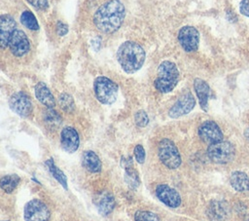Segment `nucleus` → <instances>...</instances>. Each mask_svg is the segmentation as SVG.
I'll list each match as a JSON object with an SVG mask.
<instances>
[{"label":"nucleus","instance_id":"nucleus-1","mask_svg":"<svg viewBox=\"0 0 249 221\" xmlns=\"http://www.w3.org/2000/svg\"><path fill=\"white\" fill-rule=\"evenodd\" d=\"M125 16V9L120 0H109L102 4L93 15V23L102 33L118 30Z\"/></svg>","mask_w":249,"mask_h":221},{"label":"nucleus","instance_id":"nucleus-2","mask_svg":"<svg viewBox=\"0 0 249 221\" xmlns=\"http://www.w3.org/2000/svg\"><path fill=\"white\" fill-rule=\"evenodd\" d=\"M146 54L144 49L133 41L124 42L118 49L117 59L125 73L132 74L144 64Z\"/></svg>","mask_w":249,"mask_h":221},{"label":"nucleus","instance_id":"nucleus-3","mask_svg":"<svg viewBox=\"0 0 249 221\" xmlns=\"http://www.w3.org/2000/svg\"><path fill=\"white\" fill-rule=\"evenodd\" d=\"M179 81V70L170 60L162 61L158 67V76L154 82L157 91L167 93L173 91Z\"/></svg>","mask_w":249,"mask_h":221},{"label":"nucleus","instance_id":"nucleus-4","mask_svg":"<svg viewBox=\"0 0 249 221\" xmlns=\"http://www.w3.org/2000/svg\"><path fill=\"white\" fill-rule=\"evenodd\" d=\"M94 94L97 100L105 105L113 104L119 92L118 85L105 76H98L93 82Z\"/></svg>","mask_w":249,"mask_h":221},{"label":"nucleus","instance_id":"nucleus-5","mask_svg":"<svg viewBox=\"0 0 249 221\" xmlns=\"http://www.w3.org/2000/svg\"><path fill=\"white\" fill-rule=\"evenodd\" d=\"M158 155L160 162L169 169H175L182 163L180 152L174 142L168 138H163L158 146Z\"/></svg>","mask_w":249,"mask_h":221},{"label":"nucleus","instance_id":"nucleus-6","mask_svg":"<svg viewBox=\"0 0 249 221\" xmlns=\"http://www.w3.org/2000/svg\"><path fill=\"white\" fill-rule=\"evenodd\" d=\"M207 156L213 163L228 164L234 159L235 147L230 141L214 142L207 147Z\"/></svg>","mask_w":249,"mask_h":221},{"label":"nucleus","instance_id":"nucleus-7","mask_svg":"<svg viewBox=\"0 0 249 221\" xmlns=\"http://www.w3.org/2000/svg\"><path fill=\"white\" fill-rule=\"evenodd\" d=\"M23 217L25 221H50L51 211L44 202L32 199L24 206Z\"/></svg>","mask_w":249,"mask_h":221},{"label":"nucleus","instance_id":"nucleus-8","mask_svg":"<svg viewBox=\"0 0 249 221\" xmlns=\"http://www.w3.org/2000/svg\"><path fill=\"white\" fill-rule=\"evenodd\" d=\"M9 106L17 115L26 118L30 116L33 110V105L30 97L23 92H17L11 95Z\"/></svg>","mask_w":249,"mask_h":221},{"label":"nucleus","instance_id":"nucleus-9","mask_svg":"<svg viewBox=\"0 0 249 221\" xmlns=\"http://www.w3.org/2000/svg\"><path fill=\"white\" fill-rule=\"evenodd\" d=\"M178 41L185 52H196L199 44V33L194 26H183L178 32Z\"/></svg>","mask_w":249,"mask_h":221},{"label":"nucleus","instance_id":"nucleus-10","mask_svg":"<svg viewBox=\"0 0 249 221\" xmlns=\"http://www.w3.org/2000/svg\"><path fill=\"white\" fill-rule=\"evenodd\" d=\"M195 106L196 99L193 93L190 92H186L172 105V107L168 111V115L171 118H179L190 113Z\"/></svg>","mask_w":249,"mask_h":221},{"label":"nucleus","instance_id":"nucleus-11","mask_svg":"<svg viewBox=\"0 0 249 221\" xmlns=\"http://www.w3.org/2000/svg\"><path fill=\"white\" fill-rule=\"evenodd\" d=\"M198 136L199 138L206 142V143H214V142H218L223 140V132L220 129V127L218 126V124H216L214 121H205L203 122L199 128H198Z\"/></svg>","mask_w":249,"mask_h":221},{"label":"nucleus","instance_id":"nucleus-12","mask_svg":"<svg viewBox=\"0 0 249 221\" xmlns=\"http://www.w3.org/2000/svg\"><path fill=\"white\" fill-rule=\"evenodd\" d=\"M156 196L168 207L176 208L181 204L180 194L167 184H159L156 188Z\"/></svg>","mask_w":249,"mask_h":221},{"label":"nucleus","instance_id":"nucleus-13","mask_svg":"<svg viewBox=\"0 0 249 221\" xmlns=\"http://www.w3.org/2000/svg\"><path fill=\"white\" fill-rule=\"evenodd\" d=\"M9 48L16 56H22L27 54L30 49V43L26 34L22 30L16 28L11 36Z\"/></svg>","mask_w":249,"mask_h":221},{"label":"nucleus","instance_id":"nucleus-14","mask_svg":"<svg viewBox=\"0 0 249 221\" xmlns=\"http://www.w3.org/2000/svg\"><path fill=\"white\" fill-rule=\"evenodd\" d=\"M61 148L67 153H74L80 145V137L78 131L72 127H65L60 132Z\"/></svg>","mask_w":249,"mask_h":221},{"label":"nucleus","instance_id":"nucleus-15","mask_svg":"<svg viewBox=\"0 0 249 221\" xmlns=\"http://www.w3.org/2000/svg\"><path fill=\"white\" fill-rule=\"evenodd\" d=\"M206 214L210 221H224L230 214L229 203L222 200L212 201L207 206Z\"/></svg>","mask_w":249,"mask_h":221},{"label":"nucleus","instance_id":"nucleus-16","mask_svg":"<svg viewBox=\"0 0 249 221\" xmlns=\"http://www.w3.org/2000/svg\"><path fill=\"white\" fill-rule=\"evenodd\" d=\"M16 20L11 15L0 16V48L4 49L9 46L11 36L16 29Z\"/></svg>","mask_w":249,"mask_h":221},{"label":"nucleus","instance_id":"nucleus-17","mask_svg":"<svg viewBox=\"0 0 249 221\" xmlns=\"http://www.w3.org/2000/svg\"><path fill=\"white\" fill-rule=\"evenodd\" d=\"M115 204V198L108 191H103L97 196V199H95V205L97 211L102 216H108L113 211Z\"/></svg>","mask_w":249,"mask_h":221},{"label":"nucleus","instance_id":"nucleus-18","mask_svg":"<svg viewBox=\"0 0 249 221\" xmlns=\"http://www.w3.org/2000/svg\"><path fill=\"white\" fill-rule=\"evenodd\" d=\"M194 89L197 96L199 105L203 111L208 109V99L210 96V87L209 85L200 78H196L194 81Z\"/></svg>","mask_w":249,"mask_h":221},{"label":"nucleus","instance_id":"nucleus-19","mask_svg":"<svg viewBox=\"0 0 249 221\" xmlns=\"http://www.w3.org/2000/svg\"><path fill=\"white\" fill-rule=\"evenodd\" d=\"M82 166L90 173H98L102 169V163L98 155L91 150H87L83 153Z\"/></svg>","mask_w":249,"mask_h":221},{"label":"nucleus","instance_id":"nucleus-20","mask_svg":"<svg viewBox=\"0 0 249 221\" xmlns=\"http://www.w3.org/2000/svg\"><path fill=\"white\" fill-rule=\"evenodd\" d=\"M34 92L39 102L45 105L46 107L53 108L55 106V99L51 90L48 88V86L45 83L39 82L34 88Z\"/></svg>","mask_w":249,"mask_h":221},{"label":"nucleus","instance_id":"nucleus-21","mask_svg":"<svg viewBox=\"0 0 249 221\" xmlns=\"http://www.w3.org/2000/svg\"><path fill=\"white\" fill-rule=\"evenodd\" d=\"M230 183L237 192L249 191V176L243 171H233L230 176Z\"/></svg>","mask_w":249,"mask_h":221},{"label":"nucleus","instance_id":"nucleus-22","mask_svg":"<svg viewBox=\"0 0 249 221\" xmlns=\"http://www.w3.org/2000/svg\"><path fill=\"white\" fill-rule=\"evenodd\" d=\"M20 182V178L18 174H6L0 178V188L10 194L15 191V189L18 186Z\"/></svg>","mask_w":249,"mask_h":221},{"label":"nucleus","instance_id":"nucleus-23","mask_svg":"<svg viewBox=\"0 0 249 221\" xmlns=\"http://www.w3.org/2000/svg\"><path fill=\"white\" fill-rule=\"evenodd\" d=\"M45 164H46V166H47L49 171H50L51 174L53 175V177L65 190H67L68 187H67V178H66V175L64 174V172H63L60 168H58V167L55 166L53 160V159H49V160H47V161L45 162Z\"/></svg>","mask_w":249,"mask_h":221},{"label":"nucleus","instance_id":"nucleus-24","mask_svg":"<svg viewBox=\"0 0 249 221\" xmlns=\"http://www.w3.org/2000/svg\"><path fill=\"white\" fill-rule=\"evenodd\" d=\"M124 182L131 189H136L140 185V179L138 176V172L133 168V166L124 169Z\"/></svg>","mask_w":249,"mask_h":221},{"label":"nucleus","instance_id":"nucleus-25","mask_svg":"<svg viewBox=\"0 0 249 221\" xmlns=\"http://www.w3.org/2000/svg\"><path fill=\"white\" fill-rule=\"evenodd\" d=\"M44 120L50 128H57L61 125L62 122L60 115L55 110H53V108H48L45 111Z\"/></svg>","mask_w":249,"mask_h":221},{"label":"nucleus","instance_id":"nucleus-26","mask_svg":"<svg viewBox=\"0 0 249 221\" xmlns=\"http://www.w3.org/2000/svg\"><path fill=\"white\" fill-rule=\"evenodd\" d=\"M20 21L21 23L30 30H38L39 24L37 21V18L30 11H24L20 16Z\"/></svg>","mask_w":249,"mask_h":221},{"label":"nucleus","instance_id":"nucleus-27","mask_svg":"<svg viewBox=\"0 0 249 221\" xmlns=\"http://www.w3.org/2000/svg\"><path fill=\"white\" fill-rule=\"evenodd\" d=\"M58 103L61 107V109L67 113H71L74 111L75 109V102H74V99L73 97L67 93V92H62L60 95H59V98H58Z\"/></svg>","mask_w":249,"mask_h":221},{"label":"nucleus","instance_id":"nucleus-28","mask_svg":"<svg viewBox=\"0 0 249 221\" xmlns=\"http://www.w3.org/2000/svg\"><path fill=\"white\" fill-rule=\"evenodd\" d=\"M135 221H160L159 216L149 210H138L134 213Z\"/></svg>","mask_w":249,"mask_h":221},{"label":"nucleus","instance_id":"nucleus-29","mask_svg":"<svg viewBox=\"0 0 249 221\" xmlns=\"http://www.w3.org/2000/svg\"><path fill=\"white\" fill-rule=\"evenodd\" d=\"M134 121L136 126L140 128H144L149 124V117L144 110H139L134 115Z\"/></svg>","mask_w":249,"mask_h":221},{"label":"nucleus","instance_id":"nucleus-30","mask_svg":"<svg viewBox=\"0 0 249 221\" xmlns=\"http://www.w3.org/2000/svg\"><path fill=\"white\" fill-rule=\"evenodd\" d=\"M133 154H134V157H135V160H136L137 163L143 164V163L145 162L146 153H145V149H144V147H143L142 145L137 144V145L134 147Z\"/></svg>","mask_w":249,"mask_h":221},{"label":"nucleus","instance_id":"nucleus-31","mask_svg":"<svg viewBox=\"0 0 249 221\" xmlns=\"http://www.w3.org/2000/svg\"><path fill=\"white\" fill-rule=\"evenodd\" d=\"M26 1L39 11H44L48 8V0H26Z\"/></svg>","mask_w":249,"mask_h":221},{"label":"nucleus","instance_id":"nucleus-32","mask_svg":"<svg viewBox=\"0 0 249 221\" xmlns=\"http://www.w3.org/2000/svg\"><path fill=\"white\" fill-rule=\"evenodd\" d=\"M56 32L59 36H64L68 32V25L62 21L56 23Z\"/></svg>","mask_w":249,"mask_h":221},{"label":"nucleus","instance_id":"nucleus-33","mask_svg":"<svg viewBox=\"0 0 249 221\" xmlns=\"http://www.w3.org/2000/svg\"><path fill=\"white\" fill-rule=\"evenodd\" d=\"M240 13L246 17H249V0H242L239 5Z\"/></svg>","mask_w":249,"mask_h":221},{"label":"nucleus","instance_id":"nucleus-34","mask_svg":"<svg viewBox=\"0 0 249 221\" xmlns=\"http://www.w3.org/2000/svg\"><path fill=\"white\" fill-rule=\"evenodd\" d=\"M121 166H122L124 169L133 166L132 158H131L130 156H128V157H124V156L122 157V159H121Z\"/></svg>","mask_w":249,"mask_h":221},{"label":"nucleus","instance_id":"nucleus-35","mask_svg":"<svg viewBox=\"0 0 249 221\" xmlns=\"http://www.w3.org/2000/svg\"><path fill=\"white\" fill-rule=\"evenodd\" d=\"M244 136H245V138L249 141V127L245 129V131H244Z\"/></svg>","mask_w":249,"mask_h":221},{"label":"nucleus","instance_id":"nucleus-36","mask_svg":"<svg viewBox=\"0 0 249 221\" xmlns=\"http://www.w3.org/2000/svg\"><path fill=\"white\" fill-rule=\"evenodd\" d=\"M2 221H10V220H2Z\"/></svg>","mask_w":249,"mask_h":221}]
</instances>
